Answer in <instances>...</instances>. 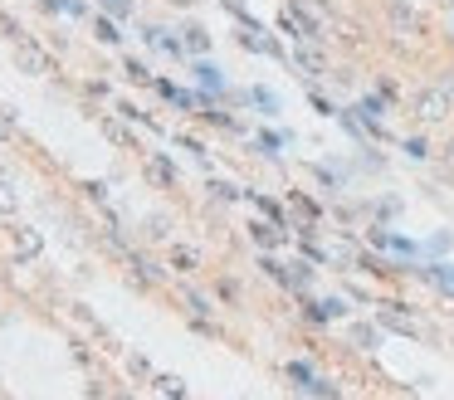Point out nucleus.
Returning a JSON list of instances; mask_svg holds the SVG:
<instances>
[{"label": "nucleus", "instance_id": "obj_1", "mask_svg": "<svg viewBox=\"0 0 454 400\" xmlns=\"http://www.w3.org/2000/svg\"><path fill=\"white\" fill-rule=\"evenodd\" d=\"M15 44V64L29 74V79H49L54 74V54L44 49V44H34L29 34H20V39H10Z\"/></svg>", "mask_w": 454, "mask_h": 400}, {"label": "nucleus", "instance_id": "obj_2", "mask_svg": "<svg viewBox=\"0 0 454 400\" xmlns=\"http://www.w3.org/2000/svg\"><path fill=\"white\" fill-rule=\"evenodd\" d=\"M450 107H454V98H450V88H425V93H415V122H445L450 117Z\"/></svg>", "mask_w": 454, "mask_h": 400}, {"label": "nucleus", "instance_id": "obj_3", "mask_svg": "<svg viewBox=\"0 0 454 400\" xmlns=\"http://www.w3.org/2000/svg\"><path fill=\"white\" fill-rule=\"evenodd\" d=\"M283 29H288L298 44H323V39H328V34H323V29H318V25H313L298 5H288V10H283Z\"/></svg>", "mask_w": 454, "mask_h": 400}, {"label": "nucleus", "instance_id": "obj_4", "mask_svg": "<svg viewBox=\"0 0 454 400\" xmlns=\"http://www.w3.org/2000/svg\"><path fill=\"white\" fill-rule=\"evenodd\" d=\"M10 249H15V259H34V254L44 249V234L29 229V225H20V229L10 234Z\"/></svg>", "mask_w": 454, "mask_h": 400}, {"label": "nucleus", "instance_id": "obj_5", "mask_svg": "<svg viewBox=\"0 0 454 400\" xmlns=\"http://www.w3.org/2000/svg\"><path fill=\"white\" fill-rule=\"evenodd\" d=\"M142 171H147L156 186H166V191L176 186V166H171L166 156H156V152H147V156H142Z\"/></svg>", "mask_w": 454, "mask_h": 400}, {"label": "nucleus", "instance_id": "obj_6", "mask_svg": "<svg viewBox=\"0 0 454 400\" xmlns=\"http://www.w3.org/2000/svg\"><path fill=\"white\" fill-rule=\"evenodd\" d=\"M293 64H298V74H313V79L328 74V59H323L313 44H298V49H293Z\"/></svg>", "mask_w": 454, "mask_h": 400}, {"label": "nucleus", "instance_id": "obj_7", "mask_svg": "<svg viewBox=\"0 0 454 400\" xmlns=\"http://www.w3.org/2000/svg\"><path fill=\"white\" fill-rule=\"evenodd\" d=\"M249 234H254V244H264V249H274V244H283V229H279L274 220H264V225L254 220V225H249Z\"/></svg>", "mask_w": 454, "mask_h": 400}, {"label": "nucleus", "instance_id": "obj_8", "mask_svg": "<svg viewBox=\"0 0 454 400\" xmlns=\"http://www.w3.org/2000/svg\"><path fill=\"white\" fill-rule=\"evenodd\" d=\"M152 386L166 400H186V381H181V376H152Z\"/></svg>", "mask_w": 454, "mask_h": 400}, {"label": "nucleus", "instance_id": "obj_9", "mask_svg": "<svg viewBox=\"0 0 454 400\" xmlns=\"http://www.w3.org/2000/svg\"><path fill=\"white\" fill-rule=\"evenodd\" d=\"M171 264H176L181 274H196V269H201V259H196V249H186V244H171Z\"/></svg>", "mask_w": 454, "mask_h": 400}, {"label": "nucleus", "instance_id": "obj_10", "mask_svg": "<svg viewBox=\"0 0 454 400\" xmlns=\"http://www.w3.org/2000/svg\"><path fill=\"white\" fill-rule=\"evenodd\" d=\"M181 298H186V307H191L196 317H211V312H215L211 298H206V293H196V288H181Z\"/></svg>", "mask_w": 454, "mask_h": 400}, {"label": "nucleus", "instance_id": "obj_11", "mask_svg": "<svg viewBox=\"0 0 454 400\" xmlns=\"http://www.w3.org/2000/svg\"><path fill=\"white\" fill-rule=\"evenodd\" d=\"M103 132H108V137H113L117 147H132V152H137V142H132V132H127V127H122V122H113V117H103Z\"/></svg>", "mask_w": 454, "mask_h": 400}, {"label": "nucleus", "instance_id": "obj_12", "mask_svg": "<svg viewBox=\"0 0 454 400\" xmlns=\"http://www.w3.org/2000/svg\"><path fill=\"white\" fill-rule=\"evenodd\" d=\"M342 312H347V302H342V298H328V302H318V307H313V317H342Z\"/></svg>", "mask_w": 454, "mask_h": 400}, {"label": "nucleus", "instance_id": "obj_13", "mask_svg": "<svg viewBox=\"0 0 454 400\" xmlns=\"http://www.w3.org/2000/svg\"><path fill=\"white\" fill-rule=\"evenodd\" d=\"M186 44H191V49L201 54V49H211V34H206L201 25H191V29H186Z\"/></svg>", "mask_w": 454, "mask_h": 400}, {"label": "nucleus", "instance_id": "obj_14", "mask_svg": "<svg viewBox=\"0 0 454 400\" xmlns=\"http://www.w3.org/2000/svg\"><path fill=\"white\" fill-rule=\"evenodd\" d=\"M15 210H20V196H15V191L0 181V215H15Z\"/></svg>", "mask_w": 454, "mask_h": 400}, {"label": "nucleus", "instance_id": "obj_15", "mask_svg": "<svg viewBox=\"0 0 454 400\" xmlns=\"http://www.w3.org/2000/svg\"><path fill=\"white\" fill-rule=\"evenodd\" d=\"M406 156H410V161H425V156H430L425 137H410V142H406Z\"/></svg>", "mask_w": 454, "mask_h": 400}, {"label": "nucleus", "instance_id": "obj_16", "mask_svg": "<svg viewBox=\"0 0 454 400\" xmlns=\"http://www.w3.org/2000/svg\"><path fill=\"white\" fill-rule=\"evenodd\" d=\"M93 29H98V39H103V44H117V39H122V34H117V25H113V20H98Z\"/></svg>", "mask_w": 454, "mask_h": 400}, {"label": "nucleus", "instance_id": "obj_17", "mask_svg": "<svg viewBox=\"0 0 454 400\" xmlns=\"http://www.w3.org/2000/svg\"><path fill=\"white\" fill-rule=\"evenodd\" d=\"M127 79H132V84H152V69H147V64H137V59H132V64H127Z\"/></svg>", "mask_w": 454, "mask_h": 400}, {"label": "nucleus", "instance_id": "obj_18", "mask_svg": "<svg viewBox=\"0 0 454 400\" xmlns=\"http://www.w3.org/2000/svg\"><path fill=\"white\" fill-rule=\"evenodd\" d=\"M254 102H259V107H264V112H279V98H274V93H269V88H254Z\"/></svg>", "mask_w": 454, "mask_h": 400}, {"label": "nucleus", "instance_id": "obj_19", "mask_svg": "<svg viewBox=\"0 0 454 400\" xmlns=\"http://www.w3.org/2000/svg\"><path fill=\"white\" fill-rule=\"evenodd\" d=\"M127 371H132V376H142V381L152 376V366H147V356H127Z\"/></svg>", "mask_w": 454, "mask_h": 400}, {"label": "nucleus", "instance_id": "obj_20", "mask_svg": "<svg viewBox=\"0 0 454 400\" xmlns=\"http://www.w3.org/2000/svg\"><path fill=\"white\" fill-rule=\"evenodd\" d=\"M293 210H303L308 220H318V205H313V200H308V196H298V191H293Z\"/></svg>", "mask_w": 454, "mask_h": 400}, {"label": "nucleus", "instance_id": "obj_21", "mask_svg": "<svg viewBox=\"0 0 454 400\" xmlns=\"http://www.w3.org/2000/svg\"><path fill=\"white\" fill-rule=\"evenodd\" d=\"M196 74H201V79H206V84H211V88H215V84H225V79H220V69H211V64H201V69H196Z\"/></svg>", "mask_w": 454, "mask_h": 400}, {"label": "nucleus", "instance_id": "obj_22", "mask_svg": "<svg viewBox=\"0 0 454 400\" xmlns=\"http://www.w3.org/2000/svg\"><path fill=\"white\" fill-rule=\"evenodd\" d=\"M10 137H15V122L0 112V147H10Z\"/></svg>", "mask_w": 454, "mask_h": 400}, {"label": "nucleus", "instance_id": "obj_23", "mask_svg": "<svg viewBox=\"0 0 454 400\" xmlns=\"http://www.w3.org/2000/svg\"><path fill=\"white\" fill-rule=\"evenodd\" d=\"M211 191H215V200H239V191H234V186H225V181H215Z\"/></svg>", "mask_w": 454, "mask_h": 400}, {"label": "nucleus", "instance_id": "obj_24", "mask_svg": "<svg viewBox=\"0 0 454 400\" xmlns=\"http://www.w3.org/2000/svg\"><path fill=\"white\" fill-rule=\"evenodd\" d=\"M147 234H152V239H166V220H161V215H156V220H152V225H147Z\"/></svg>", "mask_w": 454, "mask_h": 400}, {"label": "nucleus", "instance_id": "obj_25", "mask_svg": "<svg viewBox=\"0 0 454 400\" xmlns=\"http://www.w3.org/2000/svg\"><path fill=\"white\" fill-rule=\"evenodd\" d=\"M108 10H117V15H127V0H103Z\"/></svg>", "mask_w": 454, "mask_h": 400}, {"label": "nucleus", "instance_id": "obj_26", "mask_svg": "<svg viewBox=\"0 0 454 400\" xmlns=\"http://www.w3.org/2000/svg\"><path fill=\"white\" fill-rule=\"evenodd\" d=\"M450 161H454V142H450Z\"/></svg>", "mask_w": 454, "mask_h": 400}, {"label": "nucleus", "instance_id": "obj_27", "mask_svg": "<svg viewBox=\"0 0 454 400\" xmlns=\"http://www.w3.org/2000/svg\"><path fill=\"white\" fill-rule=\"evenodd\" d=\"M113 400H132V396H113Z\"/></svg>", "mask_w": 454, "mask_h": 400}]
</instances>
